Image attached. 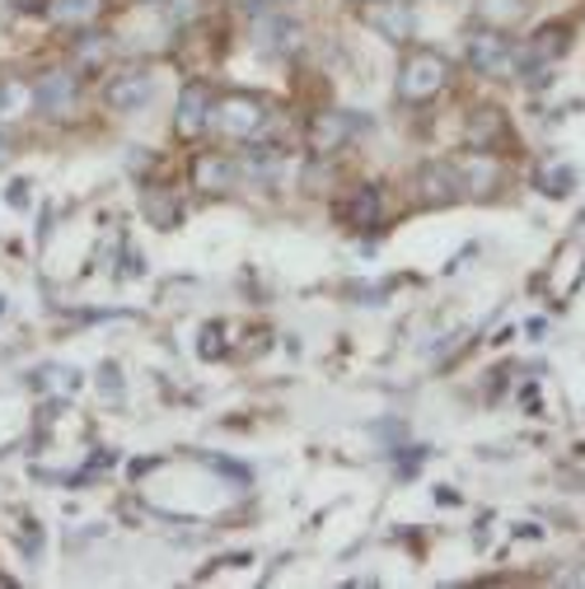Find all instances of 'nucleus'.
<instances>
[{"instance_id":"a878e982","label":"nucleus","mask_w":585,"mask_h":589,"mask_svg":"<svg viewBox=\"0 0 585 589\" xmlns=\"http://www.w3.org/2000/svg\"><path fill=\"white\" fill-rule=\"evenodd\" d=\"M24 192H29L24 183H10V206H24V202H29V196H24Z\"/></svg>"},{"instance_id":"c85d7f7f","label":"nucleus","mask_w":585,"mask_h":589,"mask_svg":"<svg viewBox=\"0 0 585 589\" xmlns=\"http://www.w3.org/2000/svg\"><path fill=\"white\" fill-rule=\"evenodd\" d=\"M272 6H281V0H272Z\"/></svg>"},{"instance_id":"393cba45","label":"nucleus","mask_w":585,"mask_h":589,"mask_svg":"<svg viewBox=\"0 0 585 589\" xmlns=\"http://www.w3.org/2000/svg\"><path fill=\"white\" fill-rule=\"evenodd\" d=\"M104 398H123V379H117V365H104Z\"/></svg>"},{"instance_id":"2eb2a0df","label":"nucleus","mask_w":585,"mask_h":589,"mask_svg":"<svg viewBox=\"0 0 585 589\" xmlns=\"http://www.w3.org/2000/svg\"><path fill=\"white\" fill-rule=\"evenodd\" d=\"M459 173H464V192H468V196H492L497 183H501V173H497V164H487V154H474V160H464Z\"/></svg>"},{"instance_id":"4468645a","label":"nucleus","mask_w":585,"mask_h":589,"mask_svg":"<svg viewBox=\"0 0 585 589\" xmlns=\"http://www.w3.org/2000/svg\"><path fill=\"white\" fill-rule=\"evenodd\" d=\"M506 141V117L497 113V108H478L474 117H468V146L474 150H492V146H501Z\"/></svg>"},{"instance_id":"423d86ee","label":"nucleus","mask_w":585,"mask_h":589,"mask_svg":"<svg viewBox=\"0 0 585 589\" xmlns=\"http://www.w3.org/2000/svg\"><path fill=\"white\" fill-rule=\"evenodd\" d=\"M365 19H370V29H375V33L384 38V43H394V47L413 43L417 14H413V6H407V0H375Z\"/></svg>"},{"instance_id":"7ed1b4c3","label":"nucleus","mask_w":585,"mask_h":589,"mask_svg":"<svg viewBox=\"0 0 585 589\" xmlns=\"http://www.w3.org/2000/svg\"><path fill=\"white\" fill-rule=\"evenodd\" d=\"M464 56H468V66H474L478 75H487V81H501V75L520 71V62H515V43H511V38H506L497 24H492V29H474V33H468Z\"/></svg>"},{"instance_id":"0eeeda50","label":"nucleus","mask_w":585,"mask_h":589,"mask_svg":"<svg viewBox=\"0 0 585 589\" xmlns=\"http://www.w3.org/2000/svg\"><path fill=\"white\" fill-rule=\"evenodd\" d=\"M211 89L206 85H188L183 94H179V113H173V131L183 136V141H198V136L211 127Z\"/></svg>"},{"instance_id":"dca6fc26","label":"nucleus","mask_w":585,"mask_h":589,"mask_svg":"<svg viewBox=\"0 0 585 589\" xmlns=\"http://www.w3.org/2000/svg\"><path fill=\"white\" fill-rule=\"evenodd\" d=\"M38 393H47V398H71V393H81V370H66V365H43L33 375Z\"/></svg>"},{"instance_id":"39448f33","label":"nucleus","mask_w":585,"mask_h":589,"mask_svg":"<svg viewBox=\"0 0 585 589\" xmlns=\"http://www.w3.org/2000/svg\"><path fill=\"white\" fill-rule=\"evenodd\" d=\"M417 196H422L426 206H450L455 196H464V173H459V164H450V160L422 164V173H417Z\"/></svg>"},{"instance_id":"ddd939ff","label":"nucleus","mask_w":585,"mask_h":589,"mask_svg":"<svg viewBox=\"0 0 585 589\" xmlns=\"http://www.w3.org/2000/svg\"><path fill=\"white\" fill-rule=\"evenodd\" d=\"M192 183H198V192H230L240 183V164H234L230 154H202V160L192 164Z\"/></svg>"},{"instance_id":"20e7f679","label":"nucleus","mask_w":585,"mask_h":589,"mask_svg":"<svg viewBox=\"0 0 585 589\" xmlns=\"http://www.w3.org/2000/svg\"><path fill=\"white\" fill-rule=\"evenodd\" d=\"M357 131H361V113H319L315 122H309L305 141L315 154H338Z\"/></svg>"},{"instance_id":"6ab92c4d","label":"nucleus","mask_w":585,"mask_h":589,"mask_svg":"<svg viewBox=\"0 0 585 589\" xmlns=\"http://www.w3.org/2000/svg\"><path fill=\"white\" fill-rule=\"evenodd\" d=\"M146 215L160 229H173L179 225V206H173V196L164 192V188H155V192H146Z\"/></svg>"},{"instance_id":"9b49d317","label":"nucleus","mask_w":585,"mask_h":589,"mask_svg":"<svg viewBox=\"0 0 585 589\" xmlns=\"http://www.w3.org/2000/svg\"><path fill=\"white\" fill-rule=\"evenodd\" d=\"M253 38H258V52H267V56H290V52H300L305 29L296 24V19H263V24L253 29Z\"/></svg>"},{"instance_id":"bb28decb","label":"nucleus","mask_w":585,"mask_h":589,"mask_svg":"<svg viewBox=\"0 0 585 589\" xmlns=\"http://www.w3.org/2000/svg\"><path fill=\"white\" fill-rule=\"evenodd\" d=\"M14 10H43V0H10Z\"/></svg>"},{"instance_id":"cd10ccee","label":"nucleus","mask_w":585,"mask_h":589,"mask_svg":"<svg viewBox=\"0 0 585 589\" xmlns=\"http://www.w3.org/2000/svg\"><path fill=\"white\" fill-rule=\"evenodd\" d=\"M0 160H6V141H0Z\"/></svg>"},{"instance_id":"6e6552de","label":"nucleus","mask_w":585,"mask_h":589,"mask_svg":"<svg viewBox=\"0 0 585 589\" xmlns=\"http://www.w3.org/2000/svg\"><path fill=\"white\" fill-rule=\"evenodd\" d=\"M567 52V29L562 24H543L530 43H524V52H515V62H520V75L524 71H539V66H549L557 62V56Z\"/></svg>"},{"instance_id":"aec40b11","label":"nucleus","mask_w":585,"mask_h":589,"mask_svg":"<svg viewBox=\"0 0 585 589\" xmlns=\"http://www.w3.org/2000/svg\"><path fill=\"white\" fill-rule=\"evenodd\" d=\"M33 104V89H24L19 81H6L0 85V122H14L19 113H24Z\"/></svg>"},{"instance_id":"a211bd4d","label":"nucleus","mask_w":585,"mask_h":589,"mask_svg":"<svg viewBox=\"0 0 585 589\" xmlns=\"http://www.w3.org/2000/svg\"><path fill=\"white\" fill-rule=\"evenodd\" d=\"M534 183H539L543 196H567L576 188V169L572 164H543Z\"/></svg>"},{"instance_id":"4be33fe9","label":"nucleus","mask_w":585,"mask_h":589,"mask_svg":"<svg viewBox=\"0 0 585 589\" xmlns=\"http://www.w3.org/2000/svg\"><path fill=\"white\" fill-rule=\"evenodd\" d=\"M108 52H113L108 38H104V33H89V38H81V56H75V62H81V71H94Z\"/></svg>"},{"instance_id":"f3484780","label":"nucleus","mask_w":585,"mask_h":589,"mask_svg":"<svg viewBox=\"0 0 585 589\" xmlns=\"http://www.w3.org/2000/svg\"><path fill=\"white\" fill-rule=\"evenodd\" d=\"M47 14L56 24H94V19L104 14V0H47Z\"/></svg>"},{"instance_id":"412c9836","label":"nucleus","mask_w":585,"mask_h":589,"mask_svg":"<svg viewBox=\"0 0 585 589\" xmlns=\"http://www.w3.org/2000/svg\"><path fill=\"white\" fill-rule=\"evenodd\" d=\"M478 10H482L487 24H511V19L524 14V0H482Z\"/></svg>"},{"instance_id":"9d476101","label":"nucleus","mask_w":585,"mask_h":589,"mask_svg":"<svg viewBox=\"0 0 585 589\" xmlns=\"http://www.w3.org/2000/svg\"><path fill=\"white\" fill-rule=\"evenodd\" d=\"M150 94H155V81H150L146 71L113 75V81H108V108H117V113H136V108H146V104H150Z\"/></svg>"},{"instance_id":"b1692460","label":"nucleus","mask_w":585,"mask_h":589,"mask_svg":"<svg viewBox=\"0 0 585 589\" xmlns=\"http://www.w3.org/2000/svg\"><path fill=\"white\" fill-rule=\"evenodd\" d=\"M216 338H221V328H216V323H211V328L202 332V356H206V361H216V356H221V346H216Z\"/></svg>"},{"instance_id":"1a4fd4ad","label":"nucleus","mask_w":585,"mask_h":589,"mask_svg":"<svg viewBox=\"0 0 585 589\" xmlns=\"http://www.w3.org/2000/svg\"><path fill=\"white\" fill-rule=\"evenodd\" d=\"M33 104L43 108L47 117H66L75 108V75L71 71H47L33 89Z\"/></svg>"},{"instance_id":"f03ea898","label":"nucleus","mask_w":585,"mask_h":589,"mask_svg":"<svg viewBox=\"0 0 585 589\" xmlns=\"http://www.w3.org/2000/svg\"><path fill=\"white\" fill-rule=\"evenodd\" d=\"M211 127H221L230 141H253L263 127H267V104L258 94H225L211 104Z\"/></svg>"},{"instance_id":"f8f14e48","label":"nucleus","mask_w":585,"mask_h":589,"mask_svg":"<svg viewBox=\"0 0 585 589\" xmlns=\"http://www.w3.org/2000/svg\"><path fill=\"white\" fill-rule=\"evenodd\" d=\"M338 215L351 225V229H375L380 215H384V192L380 188H357L347 196V202L338 206Z\"/></svg>"},{"instance_id":"5701e85b","label":"nucleus","mask_w":585,"mask_h":589,"mask_svg":"<svg viewBox=\"0 0 585 589\" xmlns=\"http://www.w3.org/2000/svg\"><path fill=\"white\" fill-rule=\"evenodd\" d=\"M164 14H169V24H192V19H198L202 14V0H169V6H164Z\"/></svg>"},{"instance_id":"f257e3e1","label":"nucleus","mask_w":585,"mask_h":589,"mask_svg":"<svg viewBox=\"0 0 585 589\" xmlns=\"http://www.w3.org/2000/svg\"><path fill=\"white\" fill-rule=\"evenodd\" d=\"M450 56L436 47H413L398 66V98L403 104H432V98L450 85Z\"/></svg>"}]
</instances>
